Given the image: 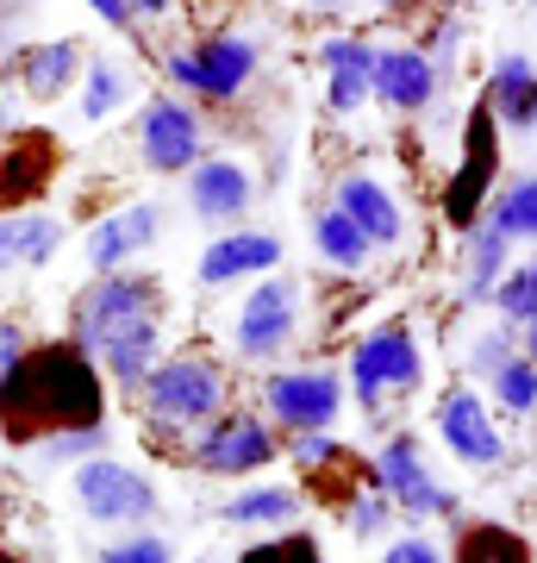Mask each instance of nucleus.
I'll list each match as a JSON object with an SVG mask.
<instances>
[{"label":"nucleus","instance_id":"obj_1","mask_svg":"<svg viewBox=\"0 0 537 563\" xmlns=\"http://www.w3.org/2000/svg\"><path fill=\"white\" fill-rule=\"evenodd\" d=\"M107 413V388H100V363L76 339L51 344V351H25L13 383L0 388V420L13 426V439L38 444L69 426H100Z\"/></svg>","mask_w":537,"mask_h":563},{"label":"nucleus","instance_id":"obj_2","mask_svg":"<svg viewBox=\"0 0 537 563\" xmlns=\"http://www.w3.org/2000/svg\"><path fill=\"white\" fill-rule=\"evenodd\" d=\"M257 69H262V38H250L244 25L200 32L194 44H176V51L163 57V76L176 81L188 101H206V107L238 101L244 88L257 81Z\"/></svg>","mask_w":537,"mask_h":563},{"label":"nucleus","instance_id":"obj_3","mask_svg":"<svg viewBox=\"0 0 537 563\" xmlns=\"http://www.w3.org/2000/svg\"><path fill=\"white\" fill-rule=\"evenodd\" d=\"M150 320H169V288H163V276H144V269L94 276L76 295V307H69V332H76V344L88 357H94L100 344H113L120 332L150 325Z\"/></svg>","mask_w":537,"mask_h":563},{"label":"nucleus","instance_id":"obj_4","mask_svg":"<svg viewBox=\"0 0 537 563\" xmlns=\"http://www.w3.org/2000/svg\"><path fill=\"white\" fill-rule=\"evenodd\" d=\"M138 395L157 432H200L206 420L225 413V369L206 351H176L150 369V383Z\"/></svg>","mask_w":537,"mask_h":563},{"label":"nucleus","instance_id":"obj_5","mask_svg":"<svg viewBox=\"0 0 537 563\" xmlns=\"http://www.w3.org/2000/svg\"><path fill=\"white\" fill-rule=\"evenodd\" d=\"M344 383H350L362 413H381L388 401L418 395V383H425L418 332L406 320H388V325H376V332H362V344L350 351V363H344Z\"/></svg>","mask_w":537,"mask_h":563},{"label":"nucleus","instance_id":"obj_6","mask_svg":"<svg viewBox=\"0 0 537 563\" xmlns=\"http://www.w3.org/2000/svg\"><path fill=\"white\" fill-rule=\"evenodd\" d=\"M494 195H500V120L488 101H476L469 120H462V157L450 169V181H444V220H450V232L457 239L476 232L488 220Z\"/></svg>","mask_w":537,"mask_h":563},{"label":"nucleus","instance_id":"obj_7","mask_svg":"<svg viewBox=\"0 0 537 563\" xmlns=\"http://www.w3.org/2000/svg\"><path fill=\"white\" fill-rule=\"evenodd\" d=\"M369 470H376V488H388V495H394V507H400V520H406V526L457 520V514H462L457 488L432 476V463H425V451H418L413 432H388V439H381V451L369 457Z\"/></svg>","mask_w":537,"mask_h":563},{"label":"nucleus","instance_id":"obj_8","mask_svg":"<svg viewBox=\"0 0 537 563\" xmlns=\"http://www.w3.org/2000/svg\"><path fill=\"white\" fill-rule=\"evenodd\" d=\"M300 313H306V301H300L294 276L250 282V295L238 301V320H232V351L244 363H276L300 339Z\"/></svg>","mask_w":537,"mask_h":563},{"label":"nucleus","instance_id":"obj_9","mask_svg":"<svg viewBox=\"0 0 537 563\" xmlns=\"http://www.w3.org/2000/svg\"><path fill=\"white\" fill-rule=\"evenodd\" d=\"M76 501L94 526H157V514H163L157 483L144 470H132V463L107 457V451L76 463Z\"/></svg>","mask_w":537,"mask_h":563},{"label":"nucleus","instance_id":"obj_10","mask_svg":"<svg viewBox=\"0 0 537 563\" xmlns=\"http://www.w3.org/2000/svg\"><path fill=\"white\" fill-rule=\"evenodd\" d=\"M344 395H350V383L338 369H318V363L313 369H276L262 383V413L281 432H332L344 413Z\"/></svg>","mask_w":537,"mask_h":563},{"label":"nucleus","instance_id":"obj_11","mask_svg":"<svg viewBox=\"0 0 537 563\" xmlns=\"http://www.w3.org/2000/svg\"><path fill=\"white\" fill-rule=\"evenodd\" d=\"M276 457H281V439L269 432L262 413H220V420L200 426L194 451H188V463L206 470V476H257Z\"/></svg>","mask_w":537,"mask_h":563},{"label":"nucleus","instance_id":"obj_12","mask_svg":"<svg viewBox=\"0 0 537 563\" xmlns=\"http://www.w3.org/2000/svg\"><path fill=\"white\" fill-rule=\"evenodd\" d=\"M438 439H444V451L457 463H469V470L506 463V432H500V420H494V401L469 383L438 395Z\"/></svg>","mask_w":537,"mask_h":563},{"label":"nucleus","instance_id":"obj_13","mask_svg":"<svg viewBox=\"0 0 537 563\" xmlns=\"http://www.w3.org/2000/svg\"><path fill=\"white\" fill-rule=\"evenodd\" d=\"M206 151V125H200L194 101H181V95H157V101L144 107L138 120V157L157 169V176H188Z\"/></svg>","mask_w":537,"mask_h":563},{"label":"nucleus","instance_id":"obj_14","mask_svg":"<svg viewBox=\"0 0 537 563\" xmlns=\"http://www.w3.org/2000/svg\"><path fill=\"white\" fill-rule=\"evenodd\" d=\"M276 269H281V239L276 232H257V225L220 232L194 263L200 288H232V282H257V276H276Z\"/></svg>","mask_w":537,"mask_h":563},{"label":"nucleus","instance_id":"obj_15","mask_svg":"<svg viewBox=\"0 0 537 563\" xmlns=\"http://www.w3.org/2000/svg\"><path fill=\"white\" fill-rule=\"evenodd\" d=\"M376 38L362 32H338L318 38V69H325V107L332 113H357L362 101H376Z\"/></svg>","mask_w":537,"mask_h":563},{"label":"nucleus","instance_id":"obj_16","mask_svg":"<svg viewBox=\"0 0 537 563\" xmlns=\"http://www.w3.org/2000/svg\"><path fill=\"white\" fill-rule=\"evenodd\" d=\"M444 95V76L432 69V57L418 44H381L376 51V101L388 113H425Z\"/></svg>","mask_w":537,"mask_h":563},{"label":"nucleus","instance_id":"obj_17","mask_svg":"<svg viewBox=\"0 0 537 563\" xmlns=\"http://www.w3.org/2000/svg\"><path fill=\"white\" fill-rule=\"evenodd\" d=\"M157 232H163V201H132V207H120V213H107V220H94V232H88V269H94V276H113V269H125L138 251H150Z\"/></svg>","mask_w":537,"mask_h":563},{"label":"nucleus","instance_id":"obj_18","mask_svg":"<svg viewBox=\"0 0 537 563\" xmlns=\"http://www.w3.org/2000/svg\"><path fill=\"white\" fill-rule=\"evenodd\" d=\"M332 201L350 213V220L362 225V239L376 244V251H394V244H406V207L388 195V181L369 176V169H350V176L332 181Z\"/></svg>","mask_w":537,"mask_h":563},{"label":"nucleus","instance_id":"obj_19","mask_svg":"<svg viewBox=\"0 0 537 563\" xmlns=\"http://www.w3.org/2000/svg\"><path fill=\"white\" fill-rule=\"evenodd\" d=\"M250 195H257V181L244 169L238 157H200L188 169V207H194V220L206 225H232L250 213Z\"/></svg>","mask_w":537,"mask_h":563},{"label":"nucleus","instance_id":"obj_20","mask_svg":"<svg viewBox=\"0 0 537 563\" xmlns=\"http://www.w3.org/2000/svg\"><path fill=\"white\" fill-rule=\"evenodd\" d=\"M481 101L494 107L500 132H518V139H532L537 132V63L525 51H506L494 57L488 69V88H481Z\"/></svg>","mask_w":537,"mask_h":563},{"label":"nucleus","instance_id":"obj_21","mask_svg":"<svg viewBox=\"0 0 537 563\" xmlns=\"http://www.w3.org/2000/svg\"><path fill=\"white\" fill-rule=\"evenodd\" d=\"M462 288H457V301L462 307H481V301H494L500 295V282H506V269H513V239L500 232L494 220H481L476 232H462Z\"/></svg>","mask_w":537,"mask_h":563},{"label":"nucleus","instance_id":"obj_22","mask_svg":"<svg viewBox=\"0 0 537 563\" xmlns=\"http://www.w3.org/2000/svg\"><path fill=\"white\" fill-rule=\"evenodd\" d=\"M13 81H20L32 101H57L81 81V44L76 38H38L25 44L20 63H13Z\"/></svg>","mask_w":537,"mask_h":563},{"label":"nucleus","instance_id":"obj_23","mask_svg":"<svg viewBox=\"0 0 537 563\" xmlns=\"http://www.w3.org/2000/svg\"><path fill=\"white\" fill-rule=\"evenodd\" d=\"M313 251H318V263H332V269H344V276H357V269L376 263V244L362 239V225L350 220L338 201L313 207Z\"/></svg>","mask_w":537,"mask_h":563},{"label":"nucleus","instance_id":"obj_24","mask_svg":"<svg viewBox=\"0 0 537 563\" xmlns=\"http://www.w3.org/2000/svg\"><path fill=\"white\" fill-rule=\"evenodd\" d=\"M94 363H100V369H107L120 388H144V383H150V369L163 363V320L132 325V332H120L113 344H100Z\"/></svg>","mask_w":537,"mask_h":563},{"label":"nucleus","instance_id":"obj_25","mask_svg":"<svg viewBox=\"0 0 537 563\" xmlns=\"http://www.w3.org/2000/svg\"><path fill=\"white\" fill-rule=\"evenodd\" d=\"M225 526H257V532H288L300 520V495L276 483H250L238 495H225Z\"/></svg>","mask_w":537,"mask_h":563},{"label":"nucleus","instance_id":"obj_26","mask_svg":"<svg viewBox=\"0 0 537 563\" xmlns=\"http://www.w3.org/2000/svg\"><path fill=\"white\" fill-rule=\"evenodd\" d=\"M457 563H537L532 539L500 520H469L457 532Z\"/></svg>","mask_w":537,"mask_h":563},{"label":"nucleus","instance_id":"obj_27","mask_svg":"<svg viewBox=\"0 0 537 563\" xmlns=\"http://www.w3.org/2000/svg\"><path fill=\"white\" fill-rule=\"evenodd\" d=\"M132 95H138V81H132V69H125V63L100 57V63H88V69H81V120H88V125L113 120Z\"/></svg>","mask_w":537,"mask_h":563},{"label":"nucleus","instance_id":"obj_28","mask_svg":"<svg viewBox=\"0 0 537 563\" xmlns=\"http://www.w3.org/2000/svg\"><path fill=\"white\" fill-rule=\"evenodd\" d=\"M488 401H494V413H506V420H525V413H537V363L518 351V357H506L488 376Z\"/></svg>","mask_w":537,"mask_h":563},{"label":"nucleus","instance_id":"obj_29","mask_svg":"<svg viewBox=\"0 0 537 563\" xmlns=\"http://www.w3.org/2000/svg\"><path fill=\"white\" fill-rule=\"evenodd\" d=\"M488 220H494L513 244H537V169L500 188L494 207H488Z\"/></svg>","mask_w":537,"mask_h":563},{"label":"nucleus","instance_id":"obj_30","mask_svg":"<svg viewBox=\"0 0 537 563\" xmlns=\"http://www.w3.org/2000/svg\"><path fill=\"white\" fill-rule=\"evenodd\" d=\"M400 520V507H394V495H388V488H376V483H362L357 495H350V501H344V532H350V539H381V532H388V526Z\"/></svg>","mask_w":537,"mask_h":563},{"label":"nucleus","instance_id":"obj_31","mask_svg":"<svg viewBox=\"0 0 537 563\" xmlns=\"http://www.w3.org/2000/svg\"><path fill=\"white\" fill-rule=\"evenodd\" d=\"M413 44L432 57V69L450 81V76H457V63H462V51H469V20H462V13H438V20L425 25Z\"/></svg>","mask_w":537,"mask_h":563},{"label":"nucleus","instance_id":"obj_32","mask_svg":"<svg viewBox=\"0 0 537 563\" xmlns=\"http://www.w3.org/2000/svg\"><path fill=\"white\" fill-rule=\"evenodd\" d=\"M107 451V426H69V432H51V439L32 444L38 463H88Z\"/></svg>","mask_w":537,"mask_h":563},{"label":"nucleus","instance_id":"obj_33","mask_svg":"<svg viewBox=\"0 0 537 563\" xmlns=\"http://www.w3.org/2000/svg\"><path fill=\"white\" fill-rule=\"evenodd\" d=\"M494 307H500V320H513V325H532L537 320V257H525V263L506 269Z\"/></svg>","mask_w":537,"mask_h":563},{"label":"nucleus","instance_id":"obj_34","mask_svg":"<svg viewBox=\"0 0 537 563\" xmlns=\"http://www.w3.org/2000/svg\"><path fill=\"white\" fill-rule=\"evenodd\" d=\"M518 351H525V325L500 320L494 332H481V339L469 344V376H476V383H488V376H494L500 363H506V357H518Z\"/></svg>","mask_w":537,"mask_h":563},{"label":"nucleus","instance_id":"obj_35","mask_svg":"<svg viewBox=\"0 0 537 563\" xmlns=\"http://www.w3.org/2000/svg\"><path fill=\"white\" fill-rule=\"evenodd\" d=\"M94 563H176V544L163 539V532H150V526H132L113 544H100Z\"/></svg>","mask_w":537,"mask_h":563},{"label":"nucleus","instance_id":"obj_36","mask_svg":"<svg viewBox=\"0 0 537 563\" xmlns=\"http://www.w3.org/2000/svg\"><path fill=\"white\" fill-rule=\"evenodd\" d=\"M13 232H20V269H44L63 244V220H51V213H25V220H13Z\"/></svg>","mask_w":537,"mask_h":563},{"label":"nucleus","instance_id":"obj_37","mask_svg":"<svg viewBox=\"0 0 537 563\" xmlns=\"http://www.w3.org/2000/svg\"><path fill=\"white\" fill-rule=\"evenodd\" d=\"M288 457H294L306 476H325V470L344 463L350 451H344V439H332V432H294V439H288Z\"/></svg>","mask_w":537,"mask_h":563},{"label":"nucleus","instance_id":"obj_38","mask_svg":"<svg viewBox=\"0 0 537 563\" xmlns=\"http://www.w3.org/2000/svg\"><path fill=\"white\" fill-rule=\"evenodd\" d=\"M238 563H325V558H318V544L306 539V532H281V539L250 544Z\"/></svg>","mask_w":537,"mask_h":563},{"label":"nucleus","instance_id":"obj_39","mask_svg":"<svg viewBox=\"0 0 537 563\" xmlns=\"http://www.w3.org/2000/svg\"><path fill=\"white\" fill-rule=\"evenodd\" d=\"M381 563H450V558H444L438 539H425V532H400V539L381 551Z\"/></svg>","mask_w":537,"mask_h":563},{"label":"nucleus","instance_id":"obj_40","mask_svg":"<svg viewBox=\"0 0 537 563\" xmlns=\"http://www.w3.org/2000/svg\"><path fill=\"white\" fill-rule=\"evenodd\" d=\"M25 363V325L0 313V388L13 383V369Z\"/></svg>","mask_w":537,"mask_h":563},{"label":"nucleus","instance_id":"obj_41","mask_svg":"<svg viewBox=\"0 0 537 563\" xmlns=\"http://www.w3.org/2000/svg\"><path fill=\"white\" fill-rule=\"evenodd\" d=\"M94 7V20H107V32H132L138 13H132V0H88Z\"/></svg>","mask_w":537,"mask_h":563},{"label":"nucleus","instance_id":"obj_42","mask_svg":"<svg viewBox=\"0 0 537 563\" xmlns=\"http://www.w3.org/2000/svg\"><path fill=\"white\" fill-rule=\"evenodd\" d=\"M7 269H20V232H13V220H0V276Z\"/></svg>","mask_w":537,"mask_h":563},{"label":"nucleus","instance_id":"obj_43","mask_svg":"<svg viewBox=\"0 0 537 563\" xmlns=\"http://www.w3.org/2000/svg\"><path fill=\"white\" fill-rule=\"evenodd\" d=\"M169 7H176V0H132V13H138V20H163Z\"/></svg>","mask_w":537,"mask_h":563},{"label":"nucleus","instance_id":"obj_44","mask_svg":"<svg viewBox=\"0 0 537 563\" xmlns=\"http://www.w3.org/2000/svg\"><path fill=\"white\" fill-rule=\"evenodd\" d=\"M525 357H532V363H537V320H532V325H525Z\"/></svg>","mask_w":537,"mask_h":563},{"label":"nucleus","instance_id":"obj_45","mask_svg":"<svg viewBox=\"0 0 537 563\" xmlns=\"http://www.w3.org/2000/svg\"><path fill=\"white\" fill-rule=\"evenodd\" d=\"M376 7H381V13H400V7H406V0H376Z\"/></svg>","mask_w":537,"mask_h":563},{"label":"nucleus","instance_id":"obj_46","mask_svg":"<svg viewBox=\"0 0 537 563\" xmlns=\"http://www.w3.org/2000/svg\"><path fill=\"white\" fill-rule=\"evenodd\" d=\"M313 7H325V13H332V7H338V0H313Z\"/></svg>","mask_w":537,"mask_h":563},{"label":"nucleus","instance_id":"obj_47","mask_svg":"<svg viewBox=\"0 0 537 563\" xmlns=\"http://www.w3.org/2000/svg\"><path fill=\"white\" fill-rule=\"evenodd\" d=\"M194 563H213V558H194Z\"/></svg>","mask_w":537,"mask_h":563}]
</instances>
